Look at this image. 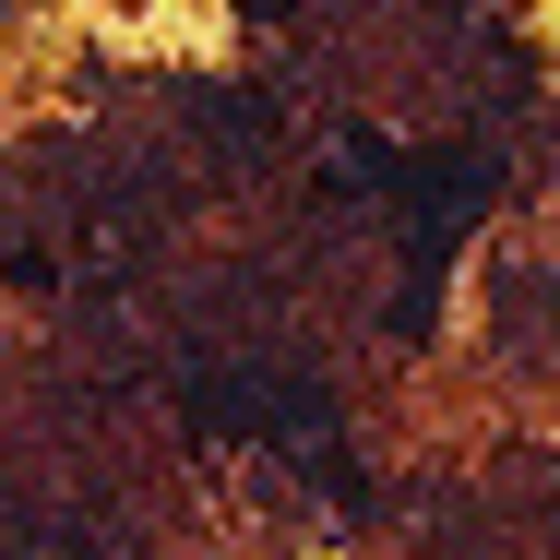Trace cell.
Masks as SVG:
<instances>
[{"label": "cell", "mask_w": 560, "mask_h": 560, "mask_svg": "<svg viewBox=\"0 0 560 560\" xmlns=\"http://www.w3.org/2000/svg\"><path fill=\"white\" fill-rule=\"evenodd\" d=\"M238 12H262V24H275V12H299V0H238Z\"/></svg>", "instance_id": "1"}]
</instances>
